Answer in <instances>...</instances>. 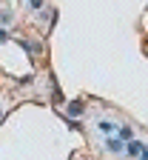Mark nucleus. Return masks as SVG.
<instances>
[{"label":"nucleus","instance_id":"0eeeda50","mask_svg":"<svg viewBox=\"0 0 148 160\" xmlns=\"http://www.w3.org/2000/svg\"><path fill=\"white\" fill-rule=\"evenodd\" d=\"M100 132H114V126L108 123V120H103V123H100Z\"/></svg>","mask_w":148,"mask_h":160},{"label":"nucleus","instance_id":"6e6552de","mask_svg":"<svg viewBox=\"0 0 148 160\" xmlns=\"http://www.w3.org/2000/svg\"><path fill=\"white\" fill-rule=\"evenodd\" d=\"M3 40H9V32H3V29H0V43H3Z\"/></svg>","mask_w":148,"mask_h":160},{"label":"nucleus","instance_id":"f03ea898","mask_svg":"<svg viewBox=\"0 0 148 160\" xmlns=\"http://www.w3.org/2000/svg\"><path fill=\"white\" fill-rule=\"evenodd\" d=\"M117 137L122 140V143H128V140H134V129L131 126H120L117 129Z\"/></svg>","mask_w":148,"mask_h":160},{"label":"nucleus","instance_id":"9d476101","mask_svg":"<svg viewBox=\"0 0 148 160\" xmlns=\"http://www.w3.org/2000/svg\"><path fill=\"white\" fill-rule=\"evenodd\" d=\"M0 120H3V109H0Z\"/></svg>","mask_w":148,"mask_h":160},{"label":"nucleus","instance_id":"1a4fd4ad","mask_svg":"<svg viewBox=\"0 0 148 160\" xmlns=\"http://www.w3.org/2000/svg\"><path fill=\"white\" fill-rule=\"evenodd\" d=\"M140 160H148V149H142V154H140Z\"/></svg>","mask_w":148,"mask_h":160},{"label":"nucleus","instance_id":"f257e3e1","mask_svg":"<svg viewBox=\"0 0 148 160\" xmlns=\"http://www.w3.org/2000/svg\"><path fill=\"white\" fill-rule=\"evenodd\" d=\"M105 149H108V152H122V140L120 137H105Z\"/></svg>","mask_w":148,"mask_h":160},{"label":"nucleus","instance_id":"39448f33","mask_svg":"<svg viewBox=\"0 0 148 160\" xmlns=\"http://www.w3.org/2000/svg\"><path fill=\"white\" fill-rule=\"evenodd\" d=\"M20 46H23L26 52H31V54H40V46H37V43H29V40H20Z\"/></svg>","mask_w":148,"mask_h":160},{"label":"nucleus","instance_id":"423d86ee","mask_svg":"<svg viewBox=\"0 0 148 160\" xmlns=\"http://www.w3.org/2000/svg\"><path fill=\"white\" fill-rule=\"evenodd\" d=\"M26 6H29L31 12H40V9H43V0H26Z\"/></svg>","mask_w":148,"mask_h":160},{"label":"nucleus","instance_id":"7ed1b4c3","mask_svg":"<svg viewBox=\"0 0 148 160\" xmlns=\"http://www.w3.org/2000/svg\"><path fill=\"white\" fill-rule=\"evenodd\" d=\"M125 152H128V157H140L142 154V143H140V140H128V149H125Z\"/></svg>","mask_w":148,"mask_h":160},{"label":"nucleus","instance_id":"20e7f679","mask_svg":"<svg viewBox=\"0 0 148 160\" xmlns=\"http://www.w3.org/2000/svg\"><path fill=\"white\" fill-rule=\"evenodd\" d=\"M69 114L71 117H80L83 114V103H80V100H71V103H69Z\"/></svg>","mask_w":148,"mask_h":160}]
</instances>
